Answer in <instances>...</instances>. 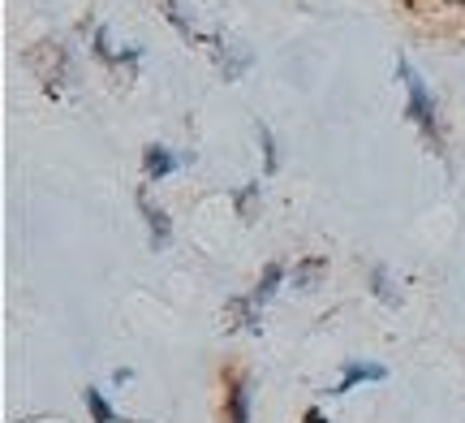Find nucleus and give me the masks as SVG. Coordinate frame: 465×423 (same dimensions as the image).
<instances>
[{
    "label": "nucleus",
    "instance_id": "1",
    "mask_svg": "<svg viewBox=\"0 0 465 423\" xmlns=\"http://www.w3.org/2000/svg\"><path fill=\"white\" fill-rule=\"evenodd\" d=\"M397 74H401V83H405V117L414 121L427 138H435V100H431V91H427V83H422V74L405 56L397 61Z\"/></svg>",
    "mask_w": 465,
    "mask_h": 423
},
{
    "label": "nucleus",
    "instance_id": "2",
    "mask_svg": "<svg viewBox=\"0 0 465 423\" xmlns=\"http://www.w3.org/2000/svg\"><path fill=\"white\" fill-rule=\"evenodd\" d=\"M185 160H190V156H173L168 147L151 143L147 152H143V169H147V182H160V177H168V173H177Z\"/></svg>",
    "mask_w": 465,
    "mask_h": 423
},
{
    "label": "nucleus",
    "instance_id": "3",
    "mask_svg": "<svg viewBox=\"0 0 465 423\" xmlns=\"http://www.w3.org/2000/svg\"><path fill=\"white\" fill-rule=\"evenodd\" d=\"M380 380H388V368H380V363H349L341 385H336V398L349 393L353 385H380Z\"/></svg>",
    "mask_w": 465,
    "mask_h": 423
},
{
    "label": "nucleus",
    "instance_id": "4",
    "mask_svg": "<svg viewBox=\"0 0 465 423\" xmlns=\"http://www.w3.org/2000/svg\"><path fill=\"white\" fill-rule=\"evenodd\" d=\"M138 212H143V217H147V225H151V247H168V242H173V225H168L164 212L151 204L147 195H138Z\"/></svg>",
    "mask_w": 465,
    "mask_h": 423
},
{
    "label": "nucleus",
    "instance_id": "5",
    "mask_svg": "<svg viewBox=\"0 0 465 423\" xmlns=\"http://www.w3.org/2000/svg\"><path fill=\"white\" fill-rule=\"evenodd\" d=\"M224 320H229V328H250V333L263 328V324H259V307L250 303V298H232L229 311H224Z\"/></svg>",
    "mask_w": 465,
    "mask_h": 423
},
{
    "label": "nucleus",
    "instance_id": "6",
    "mask_svg": "<svg viewBox=\"0 0 465 423\" xmlns=\"http://www.w3.org/2000/svg\"><path fill=\"white\" fill-rule=\"evenodd\" d=\"M229 423H250V380L237 376L229 385Z\"/></svg>",
    "mask_w": 465,
    "mask_h": 423
},
{
    "label": "nucleus",
    "instance_id": "7",
    "mask_svg": "<svg viewBox=\"0 0 465 423\" xmlns=\"http://www.w3.org/2000/svg\"><path fill=\"white\" fill-rule=\"evenodd\" d=\"M281 281H284V268H281V264H267L263 277H259V286H254V294H250V303H254V307L272 303V294L281 289Z\"/></svg>",
    "mask_w": 465,
    "mask_h": 423
},
{
    "label": "nucleus",
    "instance_id": "8",
    "mask_svg": "<svg viewBox=\"0 0 465 423\" xmlns=\"http://www.w3.org/2000/svg\"><path fill=\"white\" fill-rule=\"evenodd\" d=\"M323 268H328V264H323L319 255H311V259H302L298 268H293V286H298L302 294H311V289L319 286V277H323Z\"/></svg>",
    "mask_w": 465,
    "mask_h": 423
},
{
    "label": "nucleus",
    "instance_id": "9",
    "mask_svg": "<svg viewBox=\"0 0 465 423\" xmlns=\"http://www.w3.org/2000/svg\"><path fill=\"white\" fill-rule=\"evenodd\" d=\"M86 410H91L95 423H116V410L108 407V398H104L100 389H86Z\"/></svg>",
    "mask_w": 465,
    "mask_h": 423
},
{
    "label": "nucleus",
    "instance_id": "10",
    "mask_svg": "<svg viewBox=\"0 0 465 423\" xmlns=\"http://www.w3.org/2000/svg\"><path fill=\"white\" fill-rule=\"evenodd\" d=\"M371 281H375V298H380V303H388V307L401 303V294L392 289V281H388V272H383V268L371 272Z\"/></svg>",
    "mask_w": 465,
    "mask_h": 423
},
{
    "label": "nucleus",
    "instance_id": "11",
    "mask_svg": "<svg viewBox=\"0 0 465 423\" xmlns=\"http://www.w3.org/2000/svg\"><path fill=\"white\" fill-rule=\"evenodd\" d=\"M160 9H164V17H168V22H173V26H177V31L185 35V39H194V31H190V26H185L182 0H160Z\"/></svg>",
    "mask_w": 465,
    "mask_h": 423
},
{
    "label": "nucleus",
    "instance_id": "12",
    "mask_svg": "<svg viewBox=\"0 0 465 423\" xmlns=\"http://www.w3.org/2000/svg\"><path fill=\"white\" fill-rule=\"evenodd\" d=\"M95 56H100V61H108V65L116 61L113 44H108V26H100V31H95Z\"/></svg>",
    "mask_w": 465,
    "mask_h": 423
},
{
    "label": "nucleus",
    "instance_id": "13",
    "mask_svg": "<svg viewBox=\"0 0 465 423\" xmlns=\"http://www.w3.org/2000/svg\"><path fill=\"white\" fill-rule=\"evenodd\" d=\"M259 190H263V186H246V195L237 199V207H242V217H250V212H254V195H259Z\"/></svg>",
    "mask_w": 465,
    "mask_h": 423
},
{
    "label": "nucleus",
    "instance_id": "14",
    "mask_svg": "<svg viewBox=\"0 0 465 423\" xmlns=\"http://www.w3.org/2000/svg\"><path fill=\"white\" fill-rule=\"evenodd\" d=\"M259 138H263V152H267V173L276 169V152H272V135H267V126H259Z\"/></svg>",
    "mask_w": 465,
    "mask_h": 423
},
{
    "label": "nucleus",
    "instance_id": "15",
    "mask_svg": "<svg viewBox=\"0 0 465 423\" xmlns=\"http://www.w3.org/2000/svg\"><path fill=\"white\" fill-rule=\"evenodd\" d=\"M302 423H328V419H323V410H319V407H311L306 415H302Z\"/></svg>",
    "mask_w": 465,
    "mask_h": 423
}]
</instances>
